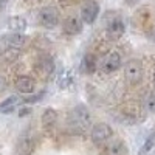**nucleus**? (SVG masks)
I'll use <instances>...</instances> for the list:
<instances>
[{"instance_id": "f257e3e1", "label": "nucleus", "mask_w": 155, "mask_h": 155, "mask_svg": "<svg viewBox=\"0 0 155 155\" xmlns=\"http://www.w3.org/2000/svg\"><path fill=\"white\" fill-rule=\"evenodd\" d=\"M90 126V112L84 106H76L68 116V129L73 134H82Z\"/></svg>"}, {"instance_id": "f03ea898", "label": "nucleus", "mask_w": 155, "mask_h": 155, "mask_svg": "<svg viewBox=\"0 0 155 155\" xmlns=\"http://www.w3.org/2000/svg\"><path fill=\"white\" fill-rule=\"evenodd\" d=\"M113 137V130L112 127L106 123H99L96 126L92 127V132H90V138H92V141L96 144V146H106L109 141L112 140Z\"/></svg>"}, {"instance_id": "7ed1b4c3", "label": "nucleus", "mask_w": 155, "mask_h": 155, "mask_svg": "<svg viewBox=\"0 0 155 155\" xmlns=\"http://www.w3.org/2000/svg\"><path fill=\"white\" fill-rule=\"evenodd\" d=\"M124 76L130 85H137L143 79V65L138 59H130L124 65Z\"/></svg>"}, {"instance_id": "20e7f679", "label": "nucleus", "mask_w": 155, "mask_h": 155, "mask_svg": "<svg viewBox=\"0 0 155 155\" xmlns=\"http://www.w3.org/2000/svg\"><path fill=\"white\" fill-rule=\"evenodd\" d=\"M59 11L54 6H44L39 11L37 20L44 28H54L56 25H59Z\"/></svg>"}, {"instance_id": "39448f33", "label": "nucleus", "mask_w": 155, "mask_h": 155, "mask_svg": "<svg viewBox=\"0 0 155 155\" xmlns=\"http://www.w3.org/2000/svg\"><path fill=\"white\" fill-rule=\"evenodd\" d=\"M98 14H99V5L95 2V0H88V2H85L81 8V20H82V23L92 25L96 20Z\"/></svg>"}, {"instance_id": "423d86ee", "label": "nucleus", "mask_w": 155, "mask_h": 155, "mask_svg": "<svg viewBox=\"0 0 155 155\" xmlns=\"http://www.w3.org/2000/svg\"><path fill=\"white\" fill-rule=\"evenodd\" d=\"M120 67H121V56L116 53V51H112V53H109V54L104 58V61L101 62V70L104 71V73H107V74L116 71Z\"/></svg>"}, {"instance_id": "0eeeda50", "label": "nucleus", "mask_w": 155, "mask_h": 155, "mask_svg": "<svg viewBox=\"0 0 155 155\" xmlns=\"http://www.w3.org/2000/svg\"><path fill=\"white\" fill-rule=\"evenodd\" d=\"M124 31H126V25H124V22H123L121 17L112 19V20L109 22V25H107V36H109L110 39H113V41H118V39H121L123 34H124Z\"/></svg>"}, {"instance_id": "6e6552de", "label": "nucleus", "mask_w": 155, "mask_h": 155, "mask_svg": "<svg viewBox=\"0 0 155 155\" xmlns=\"http://www.w3.org/2000/svg\"><path fill=\"white\" fill-rule=\"evenodd\" d=\"M62 30L65 34L68 36H74V34H79L82 31V20L81 17L78 16H70L64 20V25H62Z\"/></svg>"}, {"instance_id": "1a4fd4ad", "label": "nucleus", "mask_w": 155, "mask_h": 155, "mask_svg": "<svg viewBox=\"0 0 155 155\" xmlns=\"http://www.w3.org/2000/svg\"><path fill=\"white\" fill-rule=\"evenodd\" d=\"M126 150V143L120 138H112L104 146V155H124Z\"/></svg>"}, {"instance_id": "9d476101", "label": "nucleus", "mask_w": 155, "mask_h": 155, "mask_svg": "<svg viewBox=\"0 0 155 155\" xmlns=\"http://www.w3.org/2000/svg\"><path fill=\"white\" fill-rule=\"evenodd\" d=\"M34 88H36V82L33 78L30 76H19L17 81H16V90L20 93L25 95H31L34 93Z\"/></svg>"}, {"instance_id": "9b49d317", "label": "nucleus", "mask_w": 155, "mask_h": 155, "mask_svg": "<svg viewBox=\"0 0 155 155\" xmlns=\"http://www.w3.org/2000/svg\"><path fill=\"white\" fill-rule=\"evenodd\" d=\"M36 70L41 73L42 76H48V74H51L53 73V70H54V61H53V58L51 56H41L37 59V62H36Z\"/></svg>"}, {"instance_id": "f8f14e48", "label": "nucleus", "mask_w": 155, "mask_h": 155, "mask_svg": "<svg viewBox=\"0 0 155 155\" xmlns=\"http://www.w3.org/2000/svg\"><path fill=\"white\" fill-rule=\"evenodd\" d=\"M6 47L8 48H14V50H20L23 47V44L27 42V36H23L22 33H12L11 36H6Z\"/></svg>"}, {"instance_id": "ddd939ff", "label": "nucleus", "mask_w": 155, "mask_h": 155, "mask_svg": "<svg viewBox=\"0 0 155 155\" xmlns=\"http://www.w3.org/2000/svg\"><path fill=\"white\" fill-rule=\"evenodd\" d=\"M58 123V112L54 109H45L42 113V127L44 129H51L54 127V124Z\"/></svg>"}, {"instance_id": "4468645a", "label": "nucleus", "mask_w": 155, "mask_h": 155, "mask_svg": "<svg viewBox=\"0 0 155 155\" xmlns=\"http://www.w3.org/2000/svg\"><path fill=\"white\" fill-rule=\"evenodd\" d=\"M36 143L31 138H22L19 143H17V152L20 155H31L34 152Z\"/></svg>"}, {"instance_id": "2eb2a0df", "label": "nucleus", "mask_w": 155, "mask_h": 155, "mask_svg": "<svg viewBox=\"0 0 155 155\" xmlns=\"http://www.w3.org/2000/svg\"><path fill=\"white\" fill-rule=\"evenodd\" d=\"M8 28L11 31H14V33H20V31H23L25 28H27V20H25L23 17H20V16H14V17H11L8 20Z\"/></svg>"}, {"instance_id": "dca6fc26", "label": "nucleus", "mask_w": 155, "mask_h": 155, "mask_svg": "<svg viewBox=\"0 0 155 155\" xmlns=\"http://www.w3.org/2000/svg\"><path fill=\"white\" fill-rule=\"evenodd\" d=\"M19 102V98L17 96H8L6 99H3L2 102H0V113H9L14 110V107L17 106Z\"/></svg>"}, {"instance_id": "f3484780", "label": "nucleus", "mask_w": 155, "mask_h": 155, "mask_svg": "<svg viewBox=\"0 0 155 155\" xmlns=\"http://www.w3.org/2000/svg\"><path fill=\"white\" fill-rule=\"evenodd\" d=\"M56 84H58V87L62 88V90H64V88H68V87L73 84V76H71V73H70L68 70H64V71L59 74Z\"/></svg>"}, {"instance_id": "a211bd4d", "label": "nucleus", "mask_w": 155, "mask_h": 155, "mask_svg": "<svg viewBox=\"0 0 155 155\" xmlns=\"http://www.w3.org/2000/svg\"><path fill=\"white\" fill-rule=\"evenodd\" d=\"M98 68V61L95 54H85L84 58V70L87 73H95Z\"/></svg>"}, {"instance_id": "6ab92c4d", "label": "nucleus", "mask_w": 155, "mask_h": 155, "mask_svg": "<svg viewBox=\"0 0 155 155\" xmlns=\"http://www.w3.org/2000/svg\"><path fill=\"white\" fill-rule=\"evenodd\" d=\"M153 146H155V132H153L150 137H147L146 143H144V146H143V152H149Z\"/></svg>"}, {"instance_id": "aec40b11", "label": "nucleus", "mask_w": 155, "mask_h": 155, "mask_svg": "<svg viewBox=\"0 0 155 155\" xmlns=\"http://www.w3.org/2000/svg\"><path fill=\"white\" fill-rule=\"evenodd\" d=\"M6 85H8V82H6V78L0 74V93L6 90Z\"/></svg>"}, {"instance_id": "412c9836", "label": "nucleus", "mask_w": 155, "mask_h": 155, "mask_svg": "<svg viewBox=\"0 0 155 155\" xmlns=\"http://www.w3.org/2000/svg\"><path fill=\"white\" fill-rule=\"evenodd\" d=\"M31 112V109L30 107H23V109H20L19 110V116L20 118H23V116H28V113Z\"/></svg>"}, {"instance_id": "4be33fe9", "label": "nucleus", "mask_w": 155, "mask_h": 155, "mask_svg": "<svg viewBox=\"0 0 155 155\" xmlns=\"http://www.w3.org/2000/svg\"><path fill=\"white\" fill-rule=\"evenodd\" d=\"M8 2H9V0H0V12H2V11H3L5 8H6Z\"/></svg>"}, {"instance_id": "5701e85b", "label": "nucleus", "mask_w": 155, "mask_h": 155, "mask_svg": "<svg viewBox=\"0 0 155 155\" xmlns=\"http://www.w3.org/2000/svg\"><path fill=\"white\" fill-rule=\"evenodd\" d=\"M126 2H127V5H135V3L140 2V0H126Z\"/></svg>"}]
</instances>
